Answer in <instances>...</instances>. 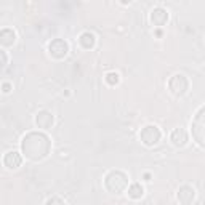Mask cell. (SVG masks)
I'll return each instance as SVG.
<instances>
[{
    "instance_id": "obj_1",
    "label": "cell",
    "mask_w": 205,
    "mask_h": 205,
    "mask_svg": "<svg viewBox=\"0 0 205 205\" xmlns=\"http://www.w3.org/2000/svg\"><path fill=\"white\" fill-rule=\"evenodd\" d=\"M128 192H130L131 197H140V196H143V188H140L138 184H133Z\"/></svg>"
}]
</instances>
